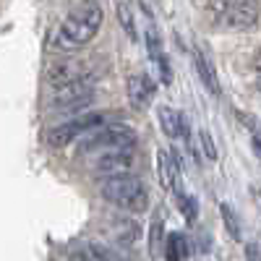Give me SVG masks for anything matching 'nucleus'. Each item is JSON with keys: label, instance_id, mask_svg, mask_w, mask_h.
Wrapping results in <instances>:
<instances>
[{"label": "nucleus", "instance_id": "nucleus-22", "mask_svg": "<svg viewBox=\"0 0 261 261\" xmlns=\"http://www.w3.org/2000/svg\"><path fill=\"white\" fill-rule=\"evenodd\" d=\"M162 222L157 220V222H151V232H149V238H151V241H149V246H151V253H154L157 256V246H160V241H162Z\"/></svg>", "mask_w": 261, "mask_h": 261}, {"label": "nucleus", "instance_id": "nucleus-6", "mask_svg": "<svg viewBox=\"0 0 261 261\" xmlns=\"http://www.w3.org/2000/svg\"><path fill=\"white\" fill-rule=\"evenodd\" d=\"M86 79H94L89 60H63V63L47 65V71H45V84L50 86V92L86 81Z\"/></svg>", "mask_w": 261, "mask_h": 261}, {"label": "nucleus", "instance_id": "nucleus-17", "mask_svg": "<svg viewBox=\"0 0 261 261\" xmlns=\"http://www.w3.org/2000/svg\"><path fill=\"white\" fill-rule=\"evenodd\" d=\"M220 214H222V222H225V230L230 232L232 241H241V217L235 214V209L230 204H220Z\"/></svg>", "mask_w": 261, "mask_h": 261}, {"label": "nucleus", "instance_id": "nucleus-23", "mask_svg": "<svg viewBox=\"0 0 261 261\" xmlns=\"http://www.w3.org/2000/svg\"><path fill=\"white\" fill-rule=\"evenodd\" d=\"M246 258H248V261H258V243H248V248H246Z\"/></svg>", "mask_w": 261, "mask_h": 261}, {"label": "nucleus", "instance_id": "nucleus-8", "mask_svg": "<svg viewBox=\"0 0 261 261\" xmlns=\"http://www.w3.org/2000/svg\"><path fill=\"white\" fill-rule=\"evenodd\" d=\"M130 165H134L130 151H102L99 157H94L92 170L99 172V175H107V178H123L130 170Z\"/></svg>", "mask_w": 261, "mask_h": 261}, {"label": "nucleus", "instance_id": "nucleus-13", "mask_svg": "<svg viewBox=\"0 0 261 261\" xmlns=\"http://www.w3.org/2000/svg\"><path fill=\"white\" fill-rule=\"evenodd\" d=\"M110 235L118 243L130 246V243H136V238H139V222L130 220V217H115V220H110Z\"/></svg>", "mask_w": 261, "mask_h": 261}, {"label": "nucleus", "instance_id": "nucleus-3", "mask_svg": "<svg viewBox=\"0 0 261 261\" xmlns=\"http://www.w3.org/2000/svg\"><path fill=\"white\" fill-rule=\"evenodd\" d=\"M136 144L134 128L120 123V125H102L97 128L92 136H86L79 149L81 151H130V146Z\"/></svg>", "mask_w": 261, "mask_h": 261}, {"label": "nucleus", "instance_id": "nucleus-18", "mask_svg": "<svg viewBox=\"0 0 261 261\" xmlns=\"http://www.w3.org/2000/svg\"><path fill=\"white\" fill-rule=\"evenodd\" d=\"M146 53H149L151 60H157L160 55H165V50H162V37H160L157 27L151 24V21H149V27H146Z\"/></svg>", "mask_w": 261, "mask_h": 261}, {"label": "nucleus", "instance_id": "nucleus-5", "mask_svg": "<svg viewBox=\"0 0 261 261\" xmlns=\"http://www.w3.org/2000/svg\"><path fill=\"white\" fill-rule=\"evenodd\" d=\"M102 123H105V115H102V113H81V115H76V118H71V120L55 125L50 134H47V144L55 146V149L68 146V144H73L79 136L89 134V130H94V128L102 125Z\"/></svg>", "mask_w": 261, "mask_h": 261}, {"label": "nucleus", "instance_id": "nucleus-14", "mask_svg": "<svg viewBox=\"0 0 261 261\" xmlns=\"http://www.w3.org/2000/svg\"><path fill=\"white\" fill-rule=\"evenodd\" d=\"M157 175H160V183H162L165 191H175V183H178V167L172 165L167 149H160V151H157Z\"/></svg>", "mask_w": 261, "mask_h": 261}, {"label": "nucleus", "instance_id": "nucleus-2", "mask_svg": "<svg viewBox=\"0 0 261 261\" xmlns=\"http://www.w3.org/2000/svg\"><path fill=\"white\" fill-rule=\"evenodd\" d=\"M99 196L128 214H144L149 209V191L146 186L139 180V178H130V175H123V178H107L102 180L99 186Z\"/></svg>", "mask_w": 261, "mask_h": 261}, {"label": "nucleus", "instance_id": "nucleus-16", "mask_svg": "<svg viewBox=\"0 0 261 261\" xmlns=\"http://www.w3.org/2000/svg\"><path fill=\"white\" fill-rule=\"evenodd\" d=\"M118 21H120V27L123 32L128 34L130 42H139V29H136V16H134V8H130L128 3H120L118 6Z\"/></svg>", "mask_w": 261, "mask_h": 261}, {"label": "nucleus", "instance_id": "nucleus-20", "mask_svg": "<svg viewBox=\"0 0 261 261\" xmlns=\"http://www.w3.org/2000/svg\"><path fill=\"white\" fill-rule=\"evenodd\" d=\"M178 204H180V209H183V214H186V220L193 222V220H196V201H193V196L180 193V196H178Z\"/></svg>", "mask_w": 261, "mask_h": 261}, {"label": "nucleus", "instance_id": "nucleus-15", "mask_svg": "<svg viewBox=\"0 0 261 261\" xmlns=\"http://www.w3.org/2000/svg\"><path fill=\"white\" fill-rule=\"evenodd\" d=\"M165 258H167V261H186V258H188V241H186V235L172 232V235L167 238Z\"/></svg>", "mask_w": 261, "mask_h": 261}, {"label": "nucleus", "instance_id": "nucleus-12", "mask_svg": "<svg viewBox=\"0 0 261 261\" xmlns=\"http://www.w3.org/2000/svg\"><path fill=\"white\" fill-rule=\"evenodd\" d=\"M193 68H196V73H199V79H201V84H204V89H206L212 97H220V79H217L214 65L209 63V58H206L201 50L193 53Z\"/></svg>", "mask_w": 261, "mask_h": 261}, {"label": "nucleus", "instance_id": "nucleus-1", "mask_svg": "<svg viewBox=\"0 0 261 261\" xmlns=\"http://www.w3.org/2000/svg\"><path fill=\"white\" fill-rule=\"evenodd\" d=\"M99 27H102V8L92 3L79 6L63 18L60 29L53 37V47L60 53H76L97 37Z\"/></svg>", "mask_w": 261, "mask_h": 261}, {"label": "nucleus", "instance_id": "nucleus-4", "mask_svg": "<svg viewBox=\"0 0 261 261\" xmlns=\"http://www.w3.org/2000/svg\"><path fill=\"white\" fill-rule=\"evenodd\" d=\"M209 11L217 13V27L222 29H248L258 21V8L241 0H225V3H209Z\"/></svg>", "mask_w": 261, "mask_h": 261}, {"label": "nucleus", "instance_id": "nucleus-19", "mask_svg": "<svg viewBox=\"0 0 261 261\" xmlns=\"http://www.w3.org/2000/svg\"><path fill=\"white\" fill-rule=\"evenodd\" d=\"M199 144L204 146V157H206V160L214 162L217 157H220V151H217V144H214V139H212V134H209L206 128L199 130Z\"/></svg>", "mask_w": 261, "mask_h": 261}, {"label": "nucleus", "instance_id": "nucleus-11", "mask_svg": "<svg viewBox=\"0 0 261 261\" xmlns=\"http://www.w3.org/2000/svg\"><path fill=\"white\" fill-rule=\"evenodd\" d=\"M157 120L162 125V130L170 136V139H188V123H186V115L178 113V110H172V107L167 105H160L157 107Z\"/></svg>", "mask_w": 261, "mask_h": 261}, {"label": "nucleus", "instance_id": "nucleus-21", "mask_svg": "<svg viewBox=\"0 0 261 261\" xmlns=\"http://www.w3.org/2000/svg\"><path fill=\"white\" fill-rule=\"evenodd\" d=\"M154 63H157V68H160V79H162V84L170 86V81H172V71H170V60H167V55H160Z\"/></svg>", "mask_w": 261, "mask_h": 261}, {"label": "nucleus", "instance_id": "nucleus-9", "mask_svg": "<svg viewBox=\"0 0 261 261\" xmlns=\"http://www.w3.org/2000/svg\"><path fill=\"white\" fill-rule=\"evenodd\" d=\"M125 92H128V102L136 107V110H146L154 99V92H157V84L151 76L146 73H134L125 84Z\"/></svg>", "mask_w": 261, "mask_h": 261}, {"label": "nucleus", "instance_id": "nucleus-7", "mask_svg": "<svg viewBox=\"0 0 261 261\" xmlns=\"http://www.w3.org/2000/svg\"><path fill=\"white\" fill-rule=\"evenodd\" d=\"M92 81L94 79H86V81H79V84H71V86H63V89H55L53 97H50V107H55V110H68V113L86 110V107L94 102Z\"/></svg>", "mask_w": 261, "mask_h": 261}, {"label": "nucleus", "instance_id": "nucleus-10", "mask_svg": "<svg viewBox=\"0 0 261 261\" xmlns=\"http://www.w3.org/2000/svg\"><path fill=\"white\" fill-rule=\"evenodd\" d=\"M71 258L76 261H125L123 253L113 251V248H107L102 243H94V241H81L76 246H71Z\"/></svg>", "mask_w": 261, "mask_h": 261}]
</instances>
